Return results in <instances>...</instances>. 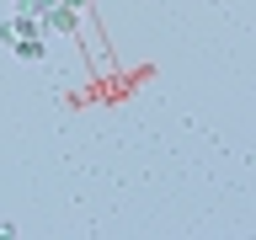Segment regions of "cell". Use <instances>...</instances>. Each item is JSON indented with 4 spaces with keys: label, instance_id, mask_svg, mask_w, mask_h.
<instances>
[{
    "label": "cell",
    "instance_id": "1",
    "mask_svg": "<svg viewBox=\"0 0 256 240\" xmlns=\"http://www.w3.org/2000/svg\"><path fill=\"white\" fill-rule=\"evenodd\" d=\"M43 32H48L43 16L16 11V16H6V22H0V43L11 48L22 64H38V59H43Z\"/></svg>",
    "mask_w": 256,
    "mask_h": 240
},
{
    "label": "cell",
    "instance_id": "2",
    "mask_svg": "<svg viewBox=\"0 0 256 240\" xmlns=\"http://www.w3.org/2000/svg\"><path fill=\"white\" fill-rule=\"evenodd\" d=\"M43 22H48V27H59V32H75L80 27V11H75V6H54Z\"/></svg>",
    "mask_w": 256,
    "mask_h": 240
},
{
    "label": "cell",
    "instance_id": "3",
    "mask_svg": "<svg viewBox=\"0 0 256 240\" xmlns=\"http://www.w3.org/2000/svg\"><path fill=\"white\" fill-rule=\"evenodd\" d=\"M59 6H75V11H80V6H86V0H59Z\"/></svg>",
    "mask_w": 256,
    "mask_h": 240
}]
</instances>
